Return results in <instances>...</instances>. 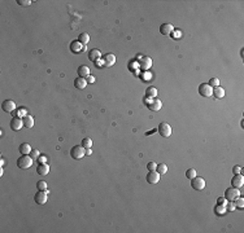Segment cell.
Here are the masks:
<instances>
[{
    "label": "cell",
    "instance_id": "cell-22",
    "mask_svg": "<svg viewBox=\"0 0 244 233\" xmlns=\"http://www.w3.org/2000/svg\"><path fill=\"white\" fill-rule=\"evenodd\" d=\"M18 150H20L21 154H30V152H31L33 149H31V147H30V145H29L27 143H22V144L20 145Z\"/></svg>",
    "mask_w": 244,
    "mask_h": 233
},
{
    "label": "cell",
    "instance_id": "cell-4",
    "mask_svg": "<svg viewBox=\"0 0 244 233\" xmlns=\"http://www.w3.org/2000/svg\"><path fill=\"white\" fill-rule=\"evenodd\" d=\"M48 189L47 191H38L34 196V201L35 203H38V205H44V203L47 202V197H48Z\"/></svg>",
    "mask_w": 244,
    "mask_h": 233
},
{
    "label": "cell",
    "instance_id": "cell-18",
    "mask_svg": "<svg viewBox=\"0 0 244 233\" xmlns=\"http://www.w3.org/2000/svg\"><path fill=\"white\" fill-rule=\"evenodd\" d=\"M36 172H38L39 175H42V176H46V175H48V172H49V166L47 163H39L38 169H36Z\"/></svg>",
    "mask_w": 244,
    "mask_h": 233
},
{
    "label": "cell",
    "instance_id": "cell-15",
    "mask_svg": "<svg viewBox=\"0 0 244 233\" xmlns=\"http://www.w3.org/2000/svg\"><path fill=\"white\" fill-rule=\"evenodd\" d=\"M148 108H150V110H152V112H159L160 109L162 108V103L161 101L156 97V99H152V101L148 104Z\"/></svg>",
    "mask_w": 244,
    "mask_h": 233
},
{
    "label": "cell",
    "instance_id": "cell-12",
    "mask_svg": "<svg viewBox=\"0 0 244 233\" xmlns=\"http://www.w3.org/2000/svg\"><path fill=\"white\" fill-rule=\"evenodd\" d=\"M145 179H147V181H148L150 184H157L159 181H160V174L156 170H154V171H150L148 174H147Z\"/></svg>",
    "mask_w": 244,
    "mask_h": 233
},
{
    "label": "cell",
    "instance_id": "cell-38",
    "mask_svg": "<svg viewBox=\"0 0 244 233\" xmlns=\"http://www.w3.org/2000/svg\"><path fill=\"white\" fill-rule=\"evenodd\" d=\"M17 3H18L20 5H22V7H27V5L31 4L30 0H17Z\"/></svg>",
    "mask_w": 244,
    "mask_h": 233
},
{
    "label": "cell",
    "instance_id": "cell-24",
    "mask_svg": "<svg viewBox=\"0 0 244 233\" xmlns=\"http://www.w3.org/2000/svg\"><path fill=\"white\" fill-rule=\"evenodd\" d=\"M213 96L217 97V99H222L225 96V90L222 87H216V88H213Z\"/></svg>",
    "mask_w": 244,
    "mask_h": 233
},
{
    "label": "cell",
    "instance_id": "cell-6",
    "mask_svg": "<svg viewBox=\"0 0 244 233\" xmlns=\"http://www.w3.org/2000/svg\"><path fill=\"white\" fill-rule=\"evenodd\" d=\"M199 95L203 97H210L213 96V88L208 83H203L199 86Z\"/></svg>",
    "mask_w": 244,
    "mask_h": 233
},
{
    "label": "cell",
    "instance_id": "cell-39",
    "mask_svg": "<svg viewBox=\"0 0 244 233\" xmlns=\"http://www.w3.org/2000/svg\"><path fill=\"white\" fill-rule=\"evenodd\" d=\"M95 66H96V68H101V66H104L103 58H99V60H96V61H95Z\"/></svg>",
    "mask_w": 244,
    "mask_h": 233
},
{
    "label": "cell",
    "instance_id": "cell-34",
    "mask_svg": "<svg viewBox=\"0 0 244 233\" xmlns=\"http://www.w3.org/2000/svg\"><path fill=\"white\" fill-rule=\"evenodd\" d=\"M170 35H172V38L174 39H179V38H182V31L181 30H173V33L172 34H170Z\"/></svg>",
    "mask_w": 244,
    "mask_h": 233
},
{
    "label": "cell",
    "instance_id": "cell-14",
    "mask_svg": "<svg viewBox=\"0 0 244 233\" xmlns=\"http://www.w3.org/2000/svg\"><path fill=\"white\" fill-rule=\"evenodd\" d=\"M139 66H140V69H142V70H148L152 66V60L150 57L143 56L142 58H140V61H139Z\"/></svg>",
    "mask_w": 244,
    "mask_h": 233
},
{
    "label": "cell",
    "instance_id": "cell-8",
    "mask_svg": "<svg viewBox=\"0 0 244 233\" xmlns=\"http://www.w3.org/2000/svg\"><path fill=\"white\" fill-rule=\"evenodd\" d=\"M191 187L196 191H203L205 188V180L200 176H195L194 179H191Z\"/></svg>",
    "mask_w": 244,
    "mask_h": 233
},
{
    "label": "cell",
    "instance_id": "cell-27",
    "mask_svg": "<svg viewBox=\"0 0 244 233\" xmlns=\"http://www.w3.org/2000/svg\"><path fill=\"white\" fill-rule=\"evenodd\" d=\"M82 147H83L85 149H91V147H92V140L88 139V137H85V139L82 140Z\"/></svg>",
    "mask_w": 244,
    "mask_h": 233
},
{
    "label": "cell",
    "instance_id": "cell-35",
    "mask_svg": "<svg viewBox=\"0 0 244 233\" xmlns=\"http://www.w3.org/2000/svg\"><path fill=\"white\" fill-rule=\"evenodd\" d=\"M235 209H236L235 202H234V201H228V202H227V207H226V210H227V211H235Z\"/></svg>",
    "mask_w": 244,
    "mask_h": 233
},
{
    "label": "cell",
    "instance_id": "cell-25",
    "mask_svg": "<svg viewBox=\"0 0 244 233\" xmlns=\"http://www.w3.org/2000/svg\"><path fill=\"white\" fill-rule=\"evenodd\" d=\"M78 40L82 43V44H87L88 42H90V35H88L87 33H82V34H79V38H78Z\"/></svg>",
    "mask_w": 244,
    "mask_h": 233
},
{
    "label": "cell",
    "instance_id": "cell-42",
    "mask_svg": "<svg viewBox=\"0 0 244 233\" xmlns=\"http://www.w3.org/2000/svg\"><path fill=\"white\" fill-rule=\"evenodd\" d=\"M87 78H88V79H87V83H94V82H95V78H94L92 75H88Z\"/></svg>",
    "mask_w": 244,
    "mask_h": 233
},
{
    "label": "cell",
    "instance_id": "cell-16",
    "mask_svg": "<svg viewBox=\"0 0 244 233\" xmlns=\"http://www.w3.org/2000/svg\"><path fill=\"white\" fill-rule=\"evenodd\" d=\"M174 30V26L172 24H162L160 26V33L162 35H170Z\"/></svg>",
    "mask_w": 244,
    "mask_h": 233
},
{
    "label": "cell",
    "instance_id": "cell-37",
    "mask_svg": "<svg viewBox=\"0 0 244 233\" xmlns=\"http://www.w3.org/2000/svg\"><path fill=\"white\" fill-rule=\"evenodd\" d=\"M47 161H48V157L44 156V154H40L39 158H38V162L39 163H47Z\"/></svg>",
    "mask_w": 244,
    "mask_h": 233
},
{
    "label": "cell",
    "instance_id": "cell-11",
    "mask_svg": "<svg viewBox=\"0 0 244 233\" xmlns=\"http://www.w3.org/2000/svg\"><path fill=\"white\" fill-rule=\"evenodd\" d=\"M231 185H232L234 188H238V189H240V188L244 185V178H243L242 174H236V175H234V178L231 179Z\"/></svg>",
    "mask_w": 244,
    "mask_h": 233
},
{
    "label": "cell",
    "instance_id": "cell-31",
    "mask_svg": "<svg viewBox=\"0 0 244 233\" xmlns=\"http://www.w3.org/2000/svg\"><path fill=\"white\" fill-rule=\"evenodd\" d=\"M208 84L212 87V88H216V87L219 86V79L218 78H210V81H209Z\"/></svg>",
    "mask_w": 244,
    "mask_h": 233
},
{
    "label": "cell",
    "instance_id": "cell-17",
    "mask_svg": "<svg viewBox=\"0 0 244 233\" xmlns=\"http://www.w3.org/2000/svg\"><path fill=\"white\" fill-rule=\"evenodd\" d=\"M86 86H87L86 78L78 77V78L74 79V87H76V88H78V90H83V88H86Z\"/></svg>",
    "mask_w": 244,
    "mask_h": 233
},
{
    "label": "cell",
    "instance_id": "cell-13",
    "mask_svg": "<svg viewBox=\"0 0 244 233\" xmlns=\"http://www.w3.org/2000/svg\"><path fill=\"white\" fill-rule=\"evenodd\" d=\"M103 62H104V66H107V68L113 66L116 64V56L113 53H107L103 56Z\"/></svg>",
    "mask_w": 244,
    "mask_h": 233
},
{
    "label": "cell",
    "instance_id": "cell-32",
    "mask_svg": "<svg viewBox=\"0 0 244 233\" xmlns=\"http://www.w3.org/2000/svg\"><path fill=\"white\" fill-rule=\"evenodd\" d=\"M29 156H30L33 159H38V158H39V156H40V153H39V150H38V149H33V150L30 152V154H29Z\"/></svg>",
    "mask_w": 244,
    "mask_h": 233
},
{
    "label": "cell",
    "instance_id": "cell-41",
    "mask_svg": "<svg viewBox=\"0 0 244 233\" xmlns=\"http://www.w3.org/2000/svg\"><path fill=\"white\" fill-rule=\"evenodd\" d=\"M218 205H226V200H225V197H219V198H218Z\"/></svg>",
    "mask_w": 244,
    "mask_h": 233
},
{
    "label": "cell",
    "instance_id": "cell-7",
    "mask_svg": "<svg viewBox=\"0 0 244 233\" xmlns=\"http://www.w3.org/2000/svg\"><path fill=\"white\" fill-rule=\"evenodd\" d=\"M70 52L71 53H74V55H78V53H81V52H83V51L86 49V46L85 44H82L79 40H73L71 43H70Z\"/></svg>",
    "mask_w": 244,
    "mask_h": 233
},
{
    "label": "cell",
    "instance_id": "cell-1",
    "mask_svg": "<svg viewBox=\"0 0 244 233\" xmlns=\"http://www.w3.org/2000/svg\"><path fill=\"white\" fill-rule=\"evenodd\" d=\"M33 162H34V159L29 154H22L17 159V166H18V169L27 170V169H30V167L33 166Z\"/></svg>",
    "mask_w": 244,
    "mask_h": 233
},
{
    "label": "cell",
    "instance_id": "cell-23",
    "mask_svg": "<svg viewBox=\"0 0 244 233\" xmlns=\"http://www.w3.org/2000/svg\"><path fill=\"white\" fill-rule=\"evenodd\" d=\"M145 96L148 97V99H156V96H157V90L154 88V87L150 86L148 88L145 90Z\"/></svg>",
    "mask_w": 244,
    "mask_h": 233
},
{
    "label": "cell",
    "instance_id": "cell-21",
    "mask_svg": "<svg viewBox=\"0 0 244 233\" xmlns=\"http://www.w3.org/2000/svg\"><path fill=\"white\" fill-rule=\"evenodd\" d=\"M78 75L82 77V78H87L88 75H90V69H88V66H86V65H81V66L78 68Z\"/></svg>",
    "mask_w": 244,
    "mask_h": 233
},
{
    "label": "cell",
    "instance_id": "cell-40",
    "mask_svg": "<svg viewBox=\"0 0 244 233\" xmlns=\"http://www.w3.org/2000/svg\"><path fill=\"white\" fill-rule=\"evenodd\" d=\"M232 171H234L235 175H236V174H240V172H242V167H240V166H235L234 169H232Z\"/></svg>",
    "mask_w": 244,
    "mask_h": 233
},
{
    "label": "cell",
    "instance_id": "cell-43",
    "mask_svg": "<svg viewBox=\"0 0 244 233\" xmlns=\"http://www.w3.org/2000/svg\"><path fill=\"white\" fill-rule=\"evenodd\" d=\"M92 154V150L91 149H86V156H91Z\"/></svg>",
    "mask_w": 244,
    "mask_h": 233
},
{
    "label": "cell",
    "instance_id": "cell-36",
    "mask_svg": "<svg viewBox=\"0 0 244 233\" xmlns=\"http://www.w3.org/2000/svg\"><path fill=\"white\" fill-rule=\"evenodd\" d=\"M156 167H157V163H154V162H148V163H147V169H148V171H154V170H156Z\"/></svg>",
    "mask_w": 244,
    "mask_h": 233
},
{
    "label": "cell",
    "instance_id": "cell-2",
    "mask_svg": "<svg viewBox=\"0 0 244 233\" xmlns=\"http://www.w3.org/2000/svg\"><path fill=\"white\" fill-rule=\"evenodd\" d=\"M70 156L74 159H81V158H83L86 156V149L82 147V145H76V147L71 148Z\"/></svg>",
    "mask_w": 244,
    "mask_h": 233
},
{
    "label": "cell",
    "instance_id": "cell-19",
    "mask_svg": "<svg viewBox=\"0 0 244 233\" xmlns=\"http://www.w3.org/2000/svg\"><path fill=\"white\" fill-rule=\"evenodd\" d=\"M99 58H101V52L99 49H91L90 51V53H88V60L90 61H96V60H99Z\"/></svg>",
    "mask_w": 244,
    "mask_h": 233
},
{
    "label": "cell",
    "instance_id": "cell-9",
    "mask_svg": "<svg viewBox=\"0 0 244 233\" xmlns=\"http://www.w3.org/2000/svg\"><path fill=\"white\" fill-rule=\"evenodd\" d=\"M16 103H14L13 100H5V101H3V104H2V109L5 112V113H12V112H14L16 110Z\"/></svg>",
    "mask_w": 244,
    "mask_h": 233
},
{
    "label": "cell",
    "instance_id": "cell-10",
    "mask_svg": "<svg viewBox=\"0 0 244 233\" xmlns=\"http://www.w3.org/2000/svg\"><path fill=\"white\" fill-rule=\"evenodd\" d=\"M9 126L13 131H20L22 127H24V122H22V119L20 118V116H13V118L11 119Z\"/></svg>",
    "mask_w": 244,
    "mask_h": 233
},
{
    "label": "cell",
    "instance_id": "cell-28",
    "mask_svg": "<svg viewBox=\"0 0 244 233\" xmlns=\"http://www.w3.org/2000/svg\"><path fill=\"white\" fill-rule=\"evenodd\" d=\"M216 213L218 214V215H222V214H225L226 213V205H218L217 203V206H216Z\"/></svg>",
    "mask_w": 244,
    "mask_h": 233
},
{
    "label": "cell",
    "instance_id": "cell-20",
    "mask_svg": "<svg viewBox=\"0 0 244 233\" xmlns=\"http://www.w3.org/2000/svg\"><path fill=\"white\" fill-rule=\"evenodd\" d=\"M22 122H24V127H26V128H31L34 126V118L29 114H26L24 118H22Z\"/></svg>",
    "mask_w": 244,
    "mask_h": 233
},
{
    "label": "cell",
    "instance_id": "cell-29",
    "mask_svg": "<svg viewBox=\"0 0 244 233\" xmlns=\"http://www.w3.org/2000/svg\"><path fill=\"white\" fill-rule=\"evenodd\" d=\"M36 188H38V191H47V183L40 180V181L36 183Z\"/></svg>",
    "mask_w": 244,
    "mask_h": 233
},
{
    "label": "cell",
    "instance_id": "cell-30",
    "mask_svg": "<svg viewBox=\"0 0 244 233\" xmlns=\"http://www.w3.org/2000/svg\"><path fill=\"white\" fill-rule=\"evenodd\" d=\"M196 176V171H195V169H188L187 171H186V178L187 179H194Z\"/></svg>",
    "mask_w": 244,
    "mask_h": 233
},
{
    "label": "cell",
    "instance_id": "cell-33",
    "mask_svg": "<svg viewBox=\"0 0 244 233\" xmlns=\"http://www.w3.org/2000/svg\"><path fill=\"white\" fill-rule=\"evenodd\" d=\"M235 206L239 207V209H243V206H244V200H243L242 197H238V198L235 200Z\"/></svg>",
    "mask_w": 244,
    "mask_h": 233
},
{
    "label": "cell",
    "instance_id": "cell-5",
    "mask_svg": "<svg viewBox=\"0 0 244 233\" xmlns=\"http://www.w3.org/2000/svg\"><path fill=\"white\" fill-rule=\"evenodd\" d=\"M157 131H159V134L162 137H169L170 135H172V127H170V125H169V123H166V122H161L159 125Z\"/></svg>",
    "mask_w": 244,
    "mask_h": 233
},
{
    "label": "cell",
    "instance_id": "cell-26",
    "mask_svg": "<svg viewBox=\"0 0 244 233\" xmlns=\"http://www.w3.org/2000/svg\"><path fill=\"white\" fill-rule=\"evenodd\" d=\"M156 171H157L160 175H164V174L168 172V166H166L165 163H160V165H157V167H156Z\"/></svg>",
    "mask_w": 244,
    "mask_h": 233
},
{
    "label": "cell",
    "instance_id": "cell-3",
    "mask_svg": "<svg viewBox=\"0 0 244 233\" xmlns=\"http://www.w3.org/2000/svg\"><path fill=\"white\" fill-rule=\"evenodd\" d=\"M238 197H240V191L238 188H228V189H226V192H225V200H227V201H235Z\"/></svg>",
    "mask_w": 244,
    "mask_h": 233
}]
</instances>
